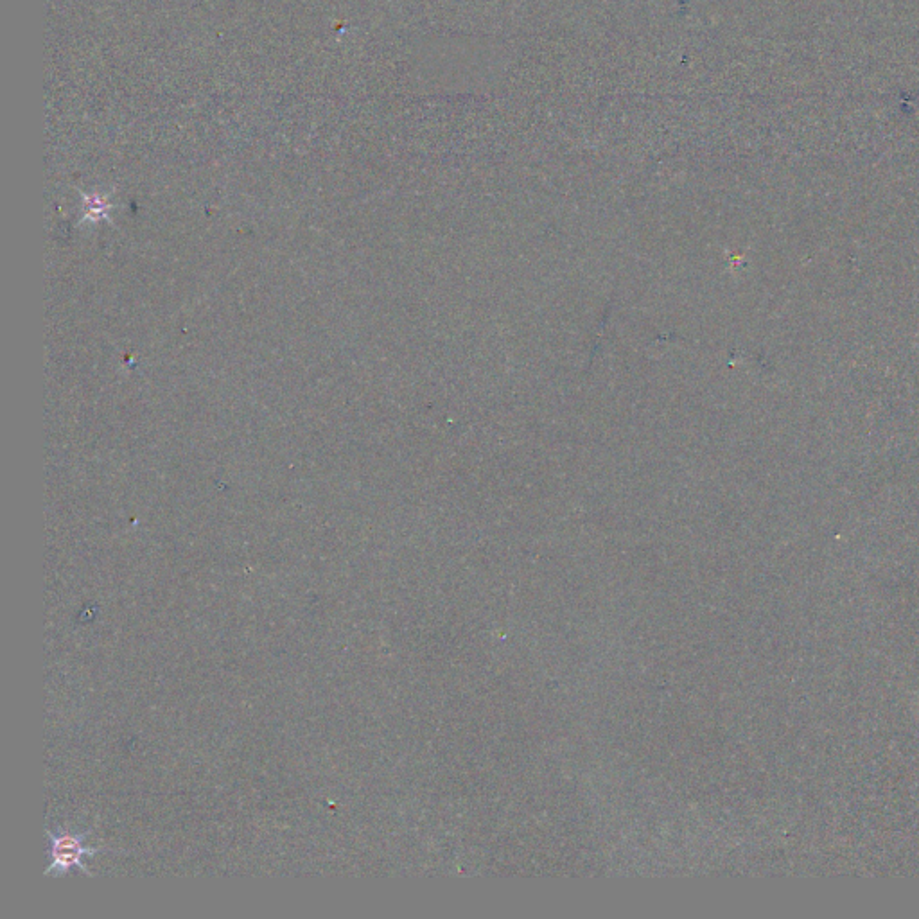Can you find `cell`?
I'll return each mask as SVG.
<instances>
[{"label": "cell", "mask_w": 919, "mask_h": 919, "mask_svg": "<svg viewBox=\"0 0 919 919\" xmlns=\"http://www.w3.org/2000/svg\"><path fill=\"white\" fill-rule=\"evenodd\" d=\"M90 832L74 833L71 830L58 828V832L47 830V839H49V853H51V866L45 869V876H56L63 878L69 875L72 869H79L81 873L96 878L94 873L88 869L85 860L94 858L103 853V848H90L87 846V837Z\"/></svg>", "instance_id": "obj_1"}]
</instances>
